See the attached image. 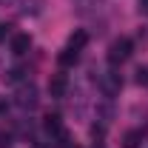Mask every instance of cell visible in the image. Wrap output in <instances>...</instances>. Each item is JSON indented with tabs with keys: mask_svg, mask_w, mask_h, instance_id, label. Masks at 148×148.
<instances>
[{
	"mask_svg": "<svg viewBox=\"0 0 148 148\" xmlns=\"http://www.w3.org/2000/svg\"><path fill=\"white\" fill-rule=\"evenodd\" d=\"M134 51V43H131L128 37H120V40H114L108 46V63L111 66H120V63H125Z\"/></svg>",
	"mask_w": 148,
	"mask_h": 148,
	"instance_id": "cell-1",
	"label": "cell"
},
{
	"mask_svg": "<svg viewBox=\"0 0 148 148\" xmlns=\"http://www.w3.org/2000/svg\"><path fill=\"white\" fill-rule=\"evenodd\" d=\"M46 134H49V140L57 143V145H69V131L63 125V120L51 114V117H46Z\"/></svg>",
	"mask_w": 148,
	"mask_h": 148,
	"instance_id": "cell-2",
	"label": "cell"
},
{
	"mask_svg": "<svg viewBox=\"0 0 148 148\" xmlns=\"http://www.w3.org/2000/svg\"><path fill=\"white\" fill-rule=\"evenodd\" d=\"M120 88H123V77H120L117 71H106V74H100V91L106 94V97L120 94Z\"/></svg>",
	"mask_w": 148,
	"mask_h": 148,
	"instance_id": "cell-3",
	"label": "cell"
},
{
	"mask_svg": "<svg viewBox=\"0 0 148 148\" xmlns=\"http://www.w3.org/2000/svg\"><path fill=\"white\" fill-rule=\"evenodd\" d=\"M66 91H69V77L66 74H51V80H49V94L51 97H66Z\"/></svg>",
	"mask_w": 148,
	"mask_h": 148,
	"instance_id": "cell-4",
	"label": "cell"
},
{
	"mask_svg": "<svg viewBox=\"0 0 148 148\" xmlns=\"http://www.w3.org/2000/svg\"><path fill=\"white\" fill-rule=\"evenodd\" d=\"M17 106H23V108H34V106H37V88H34V83L23 86V88L17 91Z\"/></svg>",
	"mask_w": 148,
	"mask_h": 148,
	"instance_id": "cell-5",
	"label": "cell"
},
{
	"mask_svg": "<svg viewBox=\"0 0 148 148\" xmlns=\"http://www.w3.org/2000/svg\"><path fill=\"white\" fill-rule=\"evenodd\" d=\"M29 49H32V37L29 34H14L12 37V54L23 57V54H29Z\"/></svg>",
	"mask_w": 148,
	"mask_h": 148,
	"instance_id": "cell-6",
	"label": "cell"
},
{
	"mask_svg": "<svg viewBox=\"0 0 148 148\" xmlns=\"http://www.w3.org/2000/svg\"><path fill=\"white\" fill-rule=\"evenodd\" d=\"M86 43H88V34L80 29V32H74L71 37H69V49H74V51H83L86 49Z\"/></svg>",
	"mask_w": 148,
	"mask_h": 148,
	"instance_id": "cell-7",
	"label": "cell"
},
{
	"mask_svg": "<svg viewBox=\"0 0 148 148\" xmlns=\"http://www.w3.org/2000/svg\"><path fill=\"white\" fill-rule=\"evenodd\" d=\"M77 57H80V51H74V49H69V46H66V49L60 51V57H57V60H60V66H71V63H77Z\"/></svg>",
	"mask_w": 148,
	"mask_h": 148,
	"instance_id": "cell-8",
	"label": "cell"
},
{
	"mask_svg": "<svg viewBox=\"0 0 148 148\" xmlns=\"http://www.w3.org/2000/svg\"><path fill=\"white\" fill-rule=\"evenodd\" d=\"M23 77H26V71H23V69H9V71L3 74V83L14 86V83H20V80H23Z\"/></svg>",
	"mask_w": 148,
	"mask_h": 148,
	"instance_id": "cell-9",
	"label": "cell"
},
{
	"mask_svg": "<svg viewBox=\"0 0 148 148\" xmlns=\"http://www.w3.org/2000/svg\"><path fill=\"white\" fill-rule=\"evenodd\" d=\"M140 140H143V134H140V131L125 134V148H140Z\"/></svg>",
	"mask_w": 148,
	"mask_h": 148,
	"instance_id": "cell-10",
	"label": "cell"
},
{
	"mask_svg": "<svg viewBox=\"0 0 148 148\" xmlns=\"http://www.w3.org/2000/svg\"><path fill=\"white\" fill-rule=\"evenodd\" d=\"M137 83H140V86H148V69H145V66L137 69Z\"/></svg>",
	"mask_w": 148,
	"mask_h": 148,
	"instance_id": "cell-11",
	"label": "cell"
},
{
	"mask_svg": "<svg viewBox=\"0 0 148 148\" xmlns=\"http://www.w3.org/2000/svg\"><path fill=\"white\" fill-rule=\"evenodd\" d=\"M6 111H9V103H6V100L0 97V114H6Z\"/></svg>",
	"mask_w": 148,
	"mask_h": 148,
	"instance_id": "cell-12",
	"label": "cell"
},
{
	"mask_svg": "<svg viewBox=\"0 0 148 148\" xmlns=\"http://www.w3.org/2000/svg\"><path fill=\"white\" fill-rule=\"evenodd\" d=\"M6 29H9V26H3V23H0V40L6 37Z\"/></svg>",
	"mask_w": 148,
	"mask_h": 148,
	"instance_id": "cell-13",
	"label": "cell"
},
{
	"mask_svg": "<svg viewBox=\"0 0 148 148\" xmlns=\"http://www.w3.org/2000/svg\"><path fill=\"white\" fill-rule=\"evenodd\" d=\"M140 9H143V12H148V0H140Z\"/></svg>",
	"mask_w": 148,
	"mask_h": 148,
	"instance_id": "cell-14",
	"label": "cell"
},
{
	"mask_svg": "<svg viewBox=\"0 0 148 148\" xmlns=\"http://www.w3.org/2000/svg\"><path fill=\"white\" fill-rule=\"evenodd\" d=\"M94 148H103V145H94Z\"/></svg>",
	"mask_w": 148,
	"mask_h": 148,
	"instance_id": "cell-15",
	"label": "cell"
},
{
	"mask_svg": "<svg viewBox=\"0 0 148 148\" xmlns=\"http://www.w3.org/2000/svg\"><path fill=\"white\" fill-rule=\"evenodd\" d=\"M34 148H43V145H34Z\"/></svg>",
	"mask_w": 148,
	"mask_h": 148,
	"instance_id": "cell-16",
	"label": "cell"
},
{
	"mask_svg": "<svg viewBox=\"0 0 148 148\" xmlns=\"http://www.w3.org/2000/svg\"><path fill=\"white\" fill-rule=\"evenodd\" d=\"M69 148H71V145H69ZM74 148H77V145H74Z\"/></svg>",
	"mask_w": 148,
	"mask_h": 148,
	"instance_id": "cell-17",
	"label": "cell"
}]
</instances>
